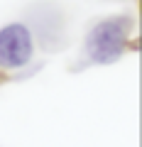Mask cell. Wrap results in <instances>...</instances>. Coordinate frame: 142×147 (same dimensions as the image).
Returning <instances> with one entry per match:
<instances>
[{
	"instance_id": "6da1fadb",
	"label": "cell",
	"mask_w": 142,
	"mask_h": 147,
	"mask_svg": "<svg viewBox=\"0 0 142 147\" xmlns=\"http://www.w3.org/2000/svg\"><path fill=\"white\" fill-rule=\"evenodd\" d=\"M135 27V17L127 12L100 17L98 22H93L83 39L81 61L74 64V69L79 71L83 66H110V64L120 61L130 47L137 49V39H132Z\"/></svg>"
},
{
	"instance_id": "7a4b0ae2",
	"label": "cell",
	"mask_w": 142,
	"mask_h": 147,
	"mask_svg": "<svg viewBox=\"0 0 142 147\" xmlns=\"http://www.w3.org/2000/svg\"><path fill=\"white\" fill-rule=\"evenodd\" d=\"M37 37L30 22H7L0 27V71H20L34 61Z\"/></svg>"
}]
</instances>
